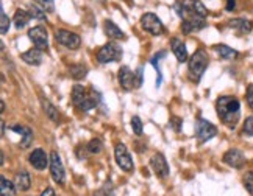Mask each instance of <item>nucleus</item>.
Returning a JSON list of instances; mask_svg holds the SVG:
<instances>
[{
    "label": "nucleus",
    "mask_w": 253,
    "mask_h": 196,
    "mask_svg": "<svg viewBox=\"0 0 253 196\" xmlns=\"http://www.w3.org/2000/svg\"><path fill=\"white\" fill-rule=\"evenodd\" d=\"M216 109L219 119L223 125H227L230 130H235L241 117V103L236 97H219L216 103Z\"/></svg>",
    "instance_id": "f257e3e1"
},
{
    "label": "nucleus",
    "mask_w": 253,
    "mask_h": 196,
    "mask_svg": "<svg viewBox=\"0 0 253 196\" xmlns=\"http://www.w3.org/2000/svg\"><path fill=\"white\" fill-rule=\"evenodd\" d=\"M208 55L205 50H199L194 53L191 58H189V64H188V75L191 78V81L194 83H199L202 80L203 73H205L207 67H208Z\"/></svg>",
    "instance_id": "f03ea898"
},
{
    "label": "nucleus",
    "mask_w": 253,
    "mask_h": 196,
    "mask_svg": "<svg viewBox=\"0 0 253 196\" xmlns=\"http://www.w3.org/2000/svg\"><path fill=\"white\" fill-rule=\"evenodd\" d=\"M173 9L177 11V14L181 19H184L189 14H199L202 17L208 16V9L202 2H199V0H178V2L173 5Z\"/></svg>",
    "instance_id": "7ed1b4c3"
},
{
    "label": "nucleus",
    "mask_w": 253,
    "mask_h": 196,
    "mask_svg": "<svg viewBox=\"0 0 253 196\" xmlns=\"http://www.w3.org/2000/svg\"><path fill=\"white\" fill-rule=\"evenodd\" d=\"M121 58H122V48L118 44H114V42L105 44L100 50L97 52V61H99L100 64L121 61Z\"/></svg>",
    "instance_id": "20e7f679"
},
{
    "label": "nucleus",
    "mask_w": 253,
    "mask_h": 196,
    "mask_svg": "<svg viewBox=\"0 0 253 196\" xmlns=\"http://www.w3.org/2000/svg\"><path fill=\"white\" fill-rule=\"evenodd\" d=\"M141 27L144 32L150 33L152 36H161L164 33L163 22L158 19V16L153 13H145L141 17Z\"/></svg>",
    "instance_id": "39448f33"
},
{
    "label": "nucleus",
    "mask_w": 253,
    "mask_h": 196,
    "mask_svg": "<svg viewBox=\"0 0 253 196\" xmlns=\"http://www.w3.org/2000/svg\"><path fill=\"white\" fill-rule=\"evenodd\" d=\"M114 158H116V162H118L119 168L130 173L133 171V159L131 156L128 153V150H126V146L124 143H118L114 148Z\"/></svg>",
    "instance_id": "423d86ee"
},
{
    "label": "nucleus",
    "mask_w": 253,
    "mask_h": 196,
    "mask_svg": "<svg viewBox=\"0 0 253 196\" xmlns=\"http://www.w3.org/2000/svg\"><path fill=\"white\" fill-rule=\"evenodd\" d=\"M55 39L56 42H60L61 45H64L69 50H77L82 45V39L77 33L67 32V30H58L55 32Z\"/></svg>",
    "instance_id": "0eeeda50"
},
{
    "label": "nucleus",
    "mask_w": 253,
    "mask_h": 196,
    "mask_svg": "<svg viewBox=\"0 0 253 196\" xmlns=\"http://www.w3.org/2000/svg\"><path fill=\"white\" fill-rule=\"evenodd\" d=\"M207 27V21L205 17H202L199 14H189L183 19L181 22V32L184 34H191L194 32H199V30H203V28Z\"/></svg>",
    "instance_id": "6e6552de"
},
{
    "label": "nucleus",
    "mask_w": 253,
    "mask_h": 196,
    "mask_svg": "<svg viewBox=\"0 0 253 196\" xmlns=\"http://www.w3.org/2000/svg\"><path fill=\"white\" fill-rule=\"evenodd\" d=\"M28 37H30V41L33 42L35 48H40L42 52L48 48V34L44 27L38 25V27L30 28V30H28Z\"/></svg>",
    "instance_id": "1a4fd4ad"
},
{
    "label": "nucleus",
    "mask_w": 253,
    "mask_h": 196,
    "mask_svg": "<svg viewBox=\"0 0 253 196\" xmlns=\"http://www.w3.org/2000/svg\"><path fill=\"white\" fill-rule=\"evenodd\" d=\"M216 134H217V128L212 123H210L208 120H203V119L197 120V123H196V135H197L199 142H202V143L208 142Z\"/></svg>",
    "instance_id": "9d476101"
},
{
    "label": "nucleus",
    "mask_w": 253,
    "mask_h": 196,
    "mask_svg": "<svg viewBox=\"0 0 253 196\" xmlns=\"http://www.w3.org/2000/svg\"><path fill=\"white\" fill-rule=\"evenodd\" d=\"M50 173H52V178L56 184L63 185L64 181H66V173H64V166L61 163V158L60 154L56 151H52L50 153Z\"/></svg>",
    "instance_id": "9b49d317"
},
{
    "label": "nucleus",
    "mask_w": 253,
    "mask_h": 196,
    "mask_svg": "<svg viewBox=\"0 0 253 196\" xmlns=\"http://www.w3.org/2000/svg\"><path fill=\"white\" fill-rule=\"evenodd\" d=\"M150 166L152 170L155 171V174L160 176V178H168L169 176V165H168V161L166 158L161 154V153H155L150 159Z\"/></svg>",
    "instance_id": "f8f14e48"
},
{
    "label": "nucleus",
    "mask_w": 253,
    "mask_h": 196,
    "mask_svg": "<svg viewBox=\"0 0 253 196\" xmlns=\"http://www.w3.org/2000/svg\"><path fill=\"white\" fill-rule=\"evenodd\" d=\"M28 161H30V163H32L33 168L40 170V171L45 170V168H47V165H50V159L47 158L45 151L41 150V148L33 150V151L30 153V156H28Z\"/></svg>",
    "instance_id": "ddd939ff"
},
{
    "label": "nucleus",
    "mask_w": 253,
    "mask_h": 196,
    "mask_svg": "<svg viewBox=\"0 0 253 196\" xmlns=\"http://www.w3.org/2000/svg\"><path fill=\"white\" fill-rule=\"evenodd\" d=\"M119 83L122 86V89L131 91L136 87V73H133L126 65H122L119 68Z\"/></svg>",
    "instance_id": "4468645a"
},
{
    "label": "nucleus",
    "mask_w": 253,
    "mask_h": 196,
    "mask_svg": "<svg viewBox=\"0 0 253 196\" xmlns=\"http://www.w3.org/2000/svg\"><path fill=\"white\" fill-rule=\"evenodd\" d=\"M223 162L233 166V168H242L246 163V156L239 150H228L223 154Z\"/></svg>",
    "instance_id": "2eb2a0df"
},
{
    "label": "nucleus",
    "mask_w": 253,
    "mask_h": 196,
    "mask_svg": "<svg viewBox=\"0 0 253 196\" xmlns=\"http://www.w3.org/2000/svg\"><path fill=\"white\" fill-rule=\"evenodd\" d=\"M170 48L175 55V58L178 60V63H184L188 61V50H186V45L178 37H172L170 41Z\"/></svg>",
    "instance_id": "dca6fc26"
},
{
    "label": "nucleus",
    "mask_w": 253,
    "mask_h": 196,
    "mask_svg": "<svg viewBox=\"0 0 253 196\" xmlns=\"http://www.w3.org/2000/svg\"><path fill=\"white\" fill-rule=\"evenodd\" d=\"M228 27L241 34H247L253 30V24L247 19H231V21H228Z\"/></svg>",
    "instance_id": "f3484780"
},
{
    "label": "nucleus",
    "mask_w": 253,
    "mask_h": 196,
    "mask_svg": "<svg viewBox=\"0 0 253 196\" xmlns=\"http://www.w3.org/2000/svg\"><path fill=\"white\" fill-rule=\"evenodd\" d=\"M11 131H13V132H17V134H21V137H22L21 146H22V148H27V146L32 143V140H33V131H32L30 128H28V126L13 125V126H11Z\"/></svg>",
    "instance_id": "a211bd4d"
},
{
    "label": "nucleus",
    "mask_w": 253,
    "mask_h": 196,
    "mask_svg": "<svg viewBox=\"0 0 253 196\" xmlns=\"http://www.w3.org/2000/svg\"><path fill=\"white\" fill-rule=\"evenodd\" d=\"M99 101H100V94L95 92V89H92L89 94H87V97L84 98V101L80 104L79 109L80 111H91L97 104H99Z\"/></svg>",
    "instance_id": "6ab92c4d"
},
{
    "label": "nucleus",
    "mask_w": 253,
    "mask_h": 196,
    "mask_svg": "<svg viewBox=\"0 0 253 196\" xmlns=\"http://www.w3.org/2000/svg\"><path fill=\"white\" fill-rule=\"evenodd\" d=\"M42 50H40V48H33V50H28L25 53H22V61H25L27 64L30 65H40L42 63Z\"/></svg>",
    "instance_id": "aec40b11"
},
{
    "label": "nucleus",
    "mask_w": 253,
    "mask_h": 196,
    "mask_svg": "<svg viewBox=\"0 0 253 196\" xmlns=\"http://www.w3.org/2000/svg\"><path fill=\"white\" fill-rule=\"evenodd\" d=\"M14 185H16L17 190L27 192L28 189H30V185H32L30 174H28L27 171H19L16 174V178H14Z\"/></svg>",
    "instance_id": "412c9836"
},
{
    "label": "nucleus",
    "mask_w": 253,
    "mask_h": 196,
    "mask_svg": "<svg viewBox=\"0 0 253 196\" xmlns=\"http://www.w3.org/2000/svg\"><path fill=\"white\" fill-rule=\"evenodd\" d=\"M41 104H42V109H44V112H45V115L50 119L52 122H55V123H58L60 122V112H58V109L56 107L47 100V98H41Z\"/></svg>",
    "instance_id": "4be33fe9"
},
{
    "label": "nucleus",
    "mask_w": 253,
    "mask_h": 196,
    "mask_svg": "<svg viewBox=\"0 0 253 196\" xmlns=\"http://www.w3.org/2000/svg\"><path fill=\"white\" fill-rule=\"evenodd\" d=\"M214 52H216L220 58H223V60H236L238 58V52L235 50V48H231L228 45H214Z\"/></svg>",
    "instance_id": "5701e85b"
},
{
    "label": "nucleus",
    "mask_w": 253,
    "mask_h": 196,
    "mask_svg": "<svg viewBox=\"0 0 253 196\" xmlns=\"http://www.w3.org/2000/svg\"><path fill=\"white\" fill-rule=\"evenodd\" d=\"M30 19H32L30 11H25V9H17L16 14H14V19H13L14 27L21 30V28H24L28 24V21H30Z\"/></svg>",
    "instance_id": "b1692460"
},
{
    "label": "nucleus",
    "mask_w": 253,
    "mask_h": 196,
    "mask_svg": "<svg viewBox=\"0 0 253 196\" xmlns=\"http://www.w3.org/2000/svg\"><path fill=\"white\" fill-rule=\"evenodd\" d=\"M105 33L111 39H124L125 37L124 32L113 21H105Z\"/></svg>",
    "instance_id": "393cba45"
},
{
    "label": "nucleus",
    "mask_w": 253,
    "mask_h": 196,
    "mask_svg": "<svg viewBox=\"0 0 253 196\" xmlns=\"http://www.w3.org/2000/svg\"><path fill=\"white\" fill-rule=\"evenodd\" d=\"M87 97V92L83 86L80 84H75L74 86V89H72V101L77 107H80V104L84 101V98Z\"/></svg>",
    "instance_id": "a878e982"
},
{
    "label": "nucleus",
    "mask_w": 253,
    "mask_h": 196,
    "mask_svg": "<svg viewBox=\"0 0 253 196\" xmlns=\"http://www.w3.org/2000/svg\"><path fill=\"white\" fill-rule=\"evenodd\" d=\"M0 195L2 196H14L16 195V185L11 182V181H8L5 176H2V178H0Z\"/></svg>",
    "instance_id": "bb28decb"
},
{
    "label": "nucleus",
    "mask_w": 253,
    "mask_h": 196,
    "mask_svg": "<svg viewBox=\"0 0 253 196\" xmlns=\"http://www.w3.org/2000/svg\"><path fill=\"white\" fill-rule=\"evenodd\" d=\"M69 73H71V76L74 78V80H82V78L86 76L87 68L83 64H74V65L69 67Z\"/></svg>",
    "instance_id": "cd10ccee"
},
{
    "label": "nucleus",
    "mask_w": 253,
    "mask_h": 196,
    "mask_svg": "<svg viewBox=\"0 0 253 196\" xmlns=\"http://www.w3.org/2000/svg\"><path fill=\"white\" fill-rule=\"evenodd\" d=\"M30 14H32V17L38 19V21H47L45 9L41 5H38V3H35V5L30 6Z\"/></svg>",
    "instance_id": "c85d7f7f"
},
{
    "label": "nucleus",
    "mask_w": 253,
    "mask_h": 196,
    "mask_svg": "<svg viewBox=\"0 0 253 196\" xmlns=\"http://www.w3.org/2000/svg\"><path fill=\"white\" fill-rule=\"evenodd\" d=\"M103 148L102 145V140L100 139H92L89 143H87V151H89L91 154H99Z\"/></svg>",
    "instance_id": "c756f323"
},
{
    "label": "nucleus",
    "mask_w": 253,
    "mask_h": 196,
    "mask_svg": "<svg viewBox=\"0 0 253 196\" xmlns=\"http://www.w3.org/2000/svg\"><path fill=\"white\" fill-rule=\"evenodd\" d=\"M0 32H2V34H6L8 33V30H9V19H8V16L5 14V11H3V8H2V11H0Z\"/></svg>",
    "instance_id": "7c9ffc66"
},
{
    "label": "nucleus",
    "mask_w": 253,
    "mask_h": 196,
    "mask_svg": "<svg viewBox=\"0 0 253 196\" xmlns=\"http://www.w3.org/2000/svg\"><path fill=\"white\" fill-rule=\"evenodd\" d=\"M131 130L136 135H141L142 134V122L138 115L131 117Z\"/></svg>",
    "instance_id": "2f4dec72"
},
{
    "label": "nucleus",
    "mask_w": 253,
    "mask_h": 196,
    "mask_svg": "<svg viewBox=\"0 0 253 196\" xmlns=\"http://www.w3.org/2000/svg\"><path fill=\"white\" fill-rule=\"evenodd\" d=\"M244 185H246L247 192L253 196V171L246 173V176H244Z\"/></svg>",
    "instance_id": "473e14b6"
},
{
    "label": "nucleus",
    "mask_w": 253,
    "mask_h": 196,
    "mask_svg": "<svg viewBox=\"0 0 253 196\" xmlns=\"http://www.w3.org/2000/svg\"><path fill=\"white\" fill-rule=\"evenodd\" d=\"M244 132L247 134V135H253V117H249V119L246 120V123H244Z\"/></svg>",
    "instance_id": "72a5a7b5"
},
{
    "label": "nucleus",
    "mask_w": 253,
    "mask_h": 196,
    "mask_svg": "<svg viewBox=\"0 0 253 196\" xmlns=\"http://www.w3.org/2000/svg\"><path fill=\"white\" fill-rule=\"evenodd\" d=\"M38 5H41L45 11H53V0H36Z\"/></svg>",
    "instance_id": "f704fd0d"
},
{
    "label": "nucleus",
    "mask_w": 253,
    "mask_h": 196,
    "mask_svg": "<svg viewBox=\"0 0 253 196\" xmlns=\"http://www.w3.org/2000/svg\"><path fill=\"white\" fill-rule=\"evenodd\" d=\"M246 100H247V104H249L250 109H253V84H250V86L247 87Z\"/></svg>",
    "instance_id": "c9c22d12"
},
{
    "label": "nucleus",
    "mask_w": 253,
    "mask_h": 196,
    "mask_svg": "<svg viewBox=\"0 0 253 196\" xmlns=\"http://www.w3.org/2000/svg\"><path fill=\"white\" fill-rule=\"evenodd\" d=\"M141 84H142V68L139 67L138 72H136V89L141 87Z\"/></svg>",
    "instance_id": "e433bc0d"
},
{
    "label": "nucleus",
    "mask_w": 253,
    "mask_h": 196,
    "mask_svg": "<svg viewBox=\"0 0 253 196\" xmlns=\"http://www.w3.org/2000/svg\"><path fill=\"white\" fill-rule=\"evenodd\" d=\"M170 126H173V130L175 131H180V126H181V120L180 119H170Z\"/></svg>",
    "instance_id": "4c0bfd02"
},
{
    "label": "nucleus",
    "mask_w": 253,
    "mask_h": 196,
    "mask_svg": "<svg viewBox=\"0 0 253 196\" xmlns=\"http://www.w3.org/2000/svg\"><path fill=\"white\" fill-rule=\"evenodd\" d=\"M236 8V0H227V11H233Z\"/></svg>",
    "instance_id": "58836bf2"
},
{
    "label": "nucleus",
    "mask_w": 253,
    "mask_h": 196,
    "mask_svg": "<svg viewBox=\"0 0 253 196\" xmlns=\"http://www.w3.org/2000/svg\"><path fill=\"white\" fill-rule=\"evenodd\" d=\"M40 196H56V195H55L53 189H50V187H47V189H45V190H44V192H42V193H41Z\"/></svg>",
    "instance_id": "ea45409f"
},
{
    "label": "nucleus",
    "mask_w": 253,
    "mask_h": 196,
    "mask_svg": "<svg viewBox=\"0 0 253 196\" xmlns=\"http://www.w3.org/2000/svg\"><path fill=\"white\" fill-rule=\"evenodd\" d=\"M0 107H2V112H3V111H5V103H3V101L0 103Z\"/></svg>",
    "instance_id": "a19ab883"
},
{
    "label": "nucleus",
    "mask_w": 253,
    "mask_h": 196,
    "mask_svg": "<svg viewBox=\"0 0 253 196\" xmlns=\"http://www.w3.org/2000/svg\"><path fill=\"white\" fill-rule=\"evenodd\" d=\"M2 134H5V122H2Z\"/></svg>",
    "instance_id": "79ce46f5"
}]
</instances>
